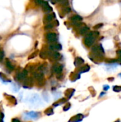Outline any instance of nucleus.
I'll list each match as a JSON object with an SVG mask.
<instances>
[{"mask_svg": "<svg viewBox=\"0 0 121 122\" xmlns=\"http://www.w3.org/2000/svg\"><path fill=\"white\" fill-rule=\"evenodd\" d=\"M93 56L96 58V59H102L103 56V54H104V49H103L102 46L101 45H96V46H94L93 48H92V50H91Z\"/></svg>", "mask_w": 121, "mask_h": 122, "instance_id": "1", "label": "nucleus"}, {"mask_svg": "<svg viewBox=\"0 0 121 122\" xmlns=\"http://www.w3.org/2000/svg\"><path fill=\"white\" fill-rule=\"evenodd\" d=\"M41 113L40 112H26L24 114L25 116V119H33V120H36L41 117Z\"/></svg>", "mask_w": 121, "mask_h": 122, "instance_id": "2", "label": "nucleus"}, {"mask_svg": "<svg viewBox=\"0 0 121 122\" xmlns=\"http://www.w3.org/2000/svg\"><path fill=\"white\" fill-rule=\"evenodd\" d=\"M95 41V37L93 34V32H90L88 34L87 36L84 39V44L87 46H91L93 44Z\"/></svg>", "mask_w": 121, "mask_h": 122, "instance_id": "3", "label": "nucleus"}, {"mask_svg": "<svg viewBox=\"0 0 121 122\" xmlns=\"http://www.w3.org/2000/svg\"><path fill=\"white\" fill-rule=\"evenodd\" d=\"M27 75H28V71L26 69H24L21 73H19L16 76L15 79L18 81H23L26 78Z\"/></svg>", "mask_w": 121, "mask_h": 122, "instance_id": "4", "label": "nucleus"}, {"mask_svg": "<svg viewBox=\"0 0 121 122\" xmlns=\"http://www.w3.org/2000/svg\"><path fill=\"white\" fill-rule=\"evenodd\" d=\"M84 115L82 114H78L73 117H72L70 120L68 122H81L83 121V119H84Z\"/></svg>", "mask_w": 121, "mask_h": 122, "instance_id": "5", "label": "nucleus"}, {"mask_svg": "<svg viewBox=\"0 0 121 122\" xmlns=\"http://www.w3.org/2000/svg\"><path fill=\"white\" fill-rule=\"evenodd\" d=\"M52 71L57 74H61L63 71V66L59 64H55L52 66Z\"/></svg>", "mask_w": 121, "mask_h": 122, "instance_id": "6", "label": "nucleus"}, {"mask_svg": "<svg viewBox=\"0 0 121 122\" xmlns=\"http://www.w3.org/2000/svg\"><path fill=\"white\" fill-rule=\"evenodd\" d=\"M46 39H48V41L55 43L57 41V35L56 33H48L46 34Z\"/></svg>", "mask_w": 121, "mask_h": 122, "instance_id": "7", "label": "nucleus"}, {"mask_svg": "<svg viewBox=\"0 0 121 122\" xmlns=\"http://www.w3.org/2000/svg\"><path fill=\"white\" fill-rule=\"evenodd\" d=\"M4 97H6V100L12 105H16L17 104V101L16 99V98L11 95H9V94H4Z\"/></svg>", "mask_w": 121, "mask_h": 122, "instance_id": "8", "label": "nucleus"}, {"mask_svg": "<svg viewBox=\"0 0 121 122\" xmlns=\"http://www.w3.org/2000/svg\"><path fill=\"white\" fill-rule=\"evenodd\" d=\"M33 79L31 78H26L24 80V84H23V86L24 88H30L32 85H33Z\"/></svg>", "mask_w": 121, "mask_h": 122, "instance_id": "9", "label": "nucleus"}, {"mask_svg": "<svg viewBox=\"0 0 121 122\" xmlns=\"http://www.w3.org/2000/svg\"><path fill=\"white\" fill-rule=\"evenodd\" d=\"M75 92H76V90L74 89H66L65 91V92H64V94L66 97L67 99H71L73 96Z\"/></svg>", "mask_w": 121, "mask_h": 122, "instance_id": "10", "label": "nucleus"}, {"mask_svg": "<svg viewBox=\"0 0 121 122\" xmlns=\"http://www.w3.org/2000/svg\"><path fill=\"white\" fill-rule=\"evenodd\" d=\"M49 56L51 57L54 60H56V59H58L61 56V54L58 52V51H51L49 54H48Z\"/></svg>", "mask_w": 121, "mask_h": 122, "instance_id": "11", "label": "nucleus"}, {"mask_svg": "<svg viewBox=\"0 0 121 122\" xmlns=\"http://www.w3.org/2000/svg\"><path fill=\"white\" fill-rule=\"evenodd\" d=\"M41 6H43V9H44L45 11H51L53 10V9L48 5V4L46 1H43V3H42Z\"/></svg>", "mask_w": 121, "mask_h": 122, "instance_id": "12", "label": "nucleus"}, {"mask_svg": "<svg viewBox=\"0 0 121 122\" xmlns=\"http://www.w3.org/2000/svg\"><path fill=\"white\" fill-rule=\"evenodd\" d=\"M54 16H55V15H54L53 14H47V15L45 16L44 19V22L45 24H48V23L51 22V21L53 19Z\"/></svg>", "mask_w": 121, "mask_h": 122, "instance_id": "13", "label": "nucleus"}, {"mask_svg": "<svg viewBox=\"0 0 121 122\" xmlns=\"http://www.w3.org/2000/svg\"><path fill=\"white\" fill-rule=\"evenodd\" d=\"M49 49L51 50H52V51H53V50H61L62 49V46L59 44H51L49 46Z\"/></svg>", "mask_w": 121, "mask_h": 122, "instance_id": "14", "label": "nucleus"}, {"mask_svg": "<svg viewBox=\"0 0 121 122\" xmlns=\"http://www.w3.org/2000/svg\"><path fill=\"white\" fill-rule=\"evenodd\" d=\"M84 63V60L81 58V57H77L76 59H75V61H74V65L78 67V66H80L81 65H82Z\"/></svg>", "mask_w": 121, "mask_h": 122, "instance_id": "15", "label": "nucleus"}, {"mask_svg": "<svg viewBox=\"0 0 121 122\" xmlns=\"http://www.w3.org/2000/svg\"><path fill=\"white\" fill-rule=\"evenodd\" d=\"M67 101H68V99H66V98H63V99H60V100H58V101H57V102H56L55 103H53V106L54 107H58L59 105L63 104H64V103L67 102Z\"/></svg>", "mask_w": 121, "mask_h": 122, "instance_id": "16", "label": "nucleus"}, {"mask_svg": "<svg viewBox=\"0 0 121 122\" xmlns=\"http://www.w3.org/2000/svg\"><path fill=\"white\" fill-rule=\"evenodd\" d=\"M89 70H90V66H89L88 64H86V65H85L84 66H82V67L80 69V70H79V73H78V74L84 73V72H87V71H88Z\"/></svg>", "mask_w": 121, "mask_h": 122, "instance_id": "17", "label": "nucleus"}, {"mask_svg": "<svg viewBox=\"0 0 121 122\" xmlns=\"http://www.w3.org/2000/svg\"><path fill=\"white\" fill-rule=\"evenodd\" d=\"M6 67H7L9 70H11V71H13V70L14 69V66L11 64V61H9V59H7V60L6 61Z\"/></svg>", "mask_w": 121, "mask_h": 122, "instance_id": "18", "label": "nucleus"}, {"mask_svg": "<svg viewBox=\"0 0 121 122\" xmlns=\"http://www.w3.org/2000/svg\"><path fill=\"white\" fill-rule=\"evenodd\" d=\"M0 79H1V81L4 82V83H8V82H10V81H11V80L8 79L6 77V76H5L4 74H2V73H0Z\"/></svg>", "mask_w": 121, "mask_h": 122, "instance_id": "19", "label": "nucleus"}, {"mask_svg": "<svg viewBox=\"0 0 121 122\" xmlns=\"http://www.w3.org/2000/svg\"><path fill=\"white\" fill-rule=\"evenodd\" d=\"M89 31V28L88 26H83L82 28H81V30H80V34L81 35H84L86 34H87Z\"/></svg>", "mask_w": 121, "mask_h": 122, "instance_id": "20", "label": "nucleus"}, {"mask_svg": "<svg viewBox=\"0 0 121 122\" xmlns=\"http://www.w3.org/2000/svg\"><path fill=\"white\" fill-rule=\"evenodd\" d=\"M71 20L73 21H81L83 20V18L79 15H74L71 17Z\"/></svg>", "mask_w": 121, "mask_h": 122, "instance_id": "21", "label": "nucleus"}, {"mask_svg": "<svg viewBox=\"0 0 121 122\" xmlns=\"http://www.w3.org/2000/svg\"><path fill=\"white\" fill-rule=\"evenodd\" d=\"M44 113L47 116H51V115L53 114V109L51 107H49V108H48L47 109L45 110Z\"/></svg>", "mask_w": 121, "mask_h": 122, "instance_id": "22", "label": "nucleus"}, {"mask_svg": "<svg viewBox=\"0 0 121 122\" xmlns=\"http://www.w3.org/2000/svg\"><path fill=\"white\" fill-rule=\"evenodd\" d=\"M113 91L116 93H120L121 92V86L119 85H115L113 86Z\"/></svg>", "mask_w": 121, "mask_h": 122, "instance_id": "23", "label": "nucleus"}, {"mask_svg": "<svg viewBox=\"0 0 121 122\" xmlns=\"http://www.w3.org/2000/svg\"><path fill=\"white\" fill-rule=\"evenodd\" d=\"M71 107V103H67L65 106H63V110L64 112H67L68 110H69Z\"/></svg>", "mask_w": 121, "mask_h": 122, "instance_id": "24", "label": "nucleus"}, {"mask_svg": "<svg viewBox=\"0 0 121 122\" xmlns=\"http://www.w3.org/2000/svg\"><path fill=\"white\" fill-rule=\"evenodd\" d=\"M117 55H118L117 61L120 62V64H121V50H118L117 51Z\"/></svg>", "mask_w": 121, "mask_h": 122, "instance_id": "25", "label": "nucleus"}, {"mask_svg": "<svg viewBox=\"0 0 121 122\" xmlns=\"http://www.w3.org/2000/svg\"><path fill=\"white\" fill-rule=\"evenodd\" d=\"M54 26V24L53 23H48L46 26H45V29H52Z\"/></svg>", "mask_w": 121, "mask_h": 122, "instance_id": "26", "label": "nucleus"}, {"mask_svg": "<svg viewBox=\"0 0 121 122\" xmlns=\"http://www.w3.org/2000/svg\"><path fill=\"white\" fill-rule=\"evenodd\" d=\"M39 55H40V57H41L42 59H46V56H47L46 53H45V52H44V51H41Z\"/></svg>", "mask_w": 121, "mask_h": 122, "instance_id": "27", "label": "nucleus"}, {"mask_svg": "<svg viewBox=\"0 0 121 122\" xmlns=\"http://www.w3.org/2000/svg\"><path fill=\"white\" fill-rule=\"evenodd\" d=\"M103 89L104 92H108L109 90V89H110V86L108 85V84H105V85H103Z\"/></svg>", "mask_w": 121, "mask_h": 122, "instance_id": "28", "label": "nucleus"}, {"mask_svg": "<svg viewBox=\"0 0 121 122\" xmlns=\"http://www.w3.org/2000/svg\"><path fill=\"white\" fill-rule=\"evenodd\" d=\"M43 97H44V100L45 101H47V102H48V100H49V98H48V94L46 93V94H45V93H43Z\"/></svg>", "mask_w": 121, "mask_h": 122, "instance_id": "29", "label": "nucleus"}, {"mask_svg": "<svg viewBox=\"0 0 121 122\" xmlns=\"http://www.w3.org/2000/svg\"><path fill=\"white\" fill-rule=\"evenodd\" d=\"M4 51L0 49V61L3 60L4 59Z\"/></svg>", "mask_w": 121, "mask_h": 122, "instance_id": "30", "label": "nucleus"}, {"mask_svg": "<svg viewBox=\"0 0 121 122\" xmlns=\"http://www.w3.org/2000/svg\"><path fill=\"white\" fill-rule=\"evenodd\" d=\"M37 55V51H35V52H34L31 56H29V59H33L34 57H35Z\"/></svg>", "mask_w": 121, "mask_h": 122, "instance_id": "31", "label": "nucleus"}, {"mask_svg": "<svg viewBox=\"0 0 121 122\" xmlns=\"http://www.w3.org/2000/svg\"><path fill=\"white\" fill-rule=\"evenodd\" d=\"M106 94H107L106 92H104V91H103V92H101V93L100 94V95H99V97H98V98H99V99H100V98H102L103 97L106 96Z\"/></svg>", "mask_w": 121, "mask_h": 122, "instance_id": "32", "label": "nucleus"}, {"mask_svg": "<svg viewBox=\"0 0 121 122\" xmlns=\"http://www.w3.org/2000/svg\"><path fill=\"white\" fill-rule=\"evenodd\" d=\"M64 11L66 13H69L71 11V8L69 6H66V8H64Z\"/></svg>", "mask_w": 121, "mask_h": 122, "instance_id": "33", "label": "nucleus"}, {"mask_svg": "<svg viewBox=\"0 0 121 122\" xmlns=\"http://www.w3.org/2000/svg\"><path fill=\"white\" fill-rule=\"evenodd\" d=\"M35 3L37 5H41L43 3V0H35Z\"/></svg>", "mask_w": 121, "mask_h": 122, "instance_id": "34", "label": "nucleus"}, {"mask_svg": "<svg viewBox=\"0 0 121 122\" xmlns=\"http://www.w3.org/2000/svg\"><path fill=\"white\" fill-rule=\"evenodd\" d=\"M103 26V24H97V25H96V26H94V29H99V28H101V26Z\"/></svg>", "mask_w": 121, "mask_h": 122, "instance_id": "35", "label": "nucleus"}, {"mask_svg": "<svg viewBox=\"0 0 121 122\" xmlns=\"http://www.w3.org/2000/svg\"><path fill=\"white\" fill-rule=\"evenodd\" d=\"M11 122H20V120H19V119H17V118H14V119H13L11 120Z\"/></svg>", "mask_w": 121, "mask_h": 122, "instance_id": "36", "label": "nucleus"}, {"mask_svg": "<svg viewBox=\"0 0 121 122\" xmlns=\"http://www.w3.org/2000/svg\"><path fill=\"white\" fill-rule=\"evenodd\" d=\"M1 113H0V122H3V117H4V115H2L1 117Z\"/></svg>", "mask_w": 121, "mask_h": 122, "instance_id": "37", "label": "nucleus"}, {"mask_svg": "<svg viewBox=\"0 0 121 122\" xmlns=\"http://www.w3.org/2000/svg\"><path fill=\"white\" fill-rule=\"evenodd\" d=\"M108 80L110 81H114V78H113H113H108Z\"/></svg>", "mask_w": 121, "mask_h": 122, "instance_id": "38", "label": "nucleus"}, {"mask_svg": "<svg viewBox=\"0 0 121 122\" xmlns=\"http://www.w3.org/2000/svg\"><path fill=\"white\" fill-rule=\"evenodd\" d=\"M61 0H51V1H53V3H56V2H58L61 1Z\"/></svg>", "mask_w": 121, "mask_h": 122, "instance_id": "39", "label": "nucleus"}, {"mask_svg": "<svg viewBox=\"0 0 121 122\" xmlns=\"http://www.w3.org/2000/svg\"><path fill=\"white\" fill-rule=\"evenodd\" d=\"M121 122V120L120 119H118L117 120H116L115 122Z\"/></svg>", "mask_w": 121, "mask_h": 122, "instance_id": "40", "label": "nucleus"}, {"mask_svg": "<svg viewBox=\"0 0 121 122\" xmlns=\"http://www.w3.org/2000/svg\"><path fill=\"white\" fill-rule=\"evenodd\" d=\"M119 75H120V76H121V74H119Z\"/></svg>", "mask_w": 121, "mask_h": 122, "instance_id": "41", "label": "nucleus"}, {"mask_svg": "<svg viewBox=\"0 0 121 122\" xmlns=\"http://www.w3.org/2000/svg\"></svg>", "mask_w": 121, "mask_h": 122, "instance_id": "42", "label": "nucleus"}]
</instances>
